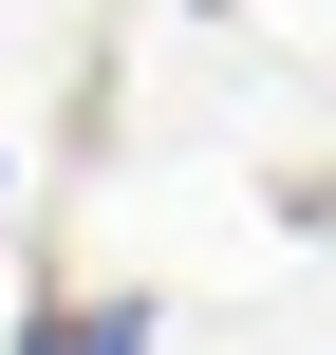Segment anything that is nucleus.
Wrapping results in <instances>:
<instances>
[{
    "mask_svg": "<svg viewBox=\"0 0 336 355\" xmlns=\"http://www.w3.org/2000/svg\"><path fill=\"white\" fill-rule=\"evenodd\" d=\"M150 337H168V318H150L131 281H112V300H37V318H19V355H150Z\"/></svg>",
    "mask_w": 336,
    "mask_h": 355,
    "instance_id": "f257e3e1",
    "label": "nucleus"
},
{
    "mask_svg": "<svg viewBox=\"0 0 336 355\" xmlns=\"http://www.w3.org/2000/svg\"><path fill=\"white\" fill-rule=\"evenodd\" d=\"M0 206H19V131H0Z\"/></svg>",
    "mask_w": 336,
    "mask_h": 355,
    "instance_id": "f03ea898",
    "label": "nucleus"
}]
</instances>
